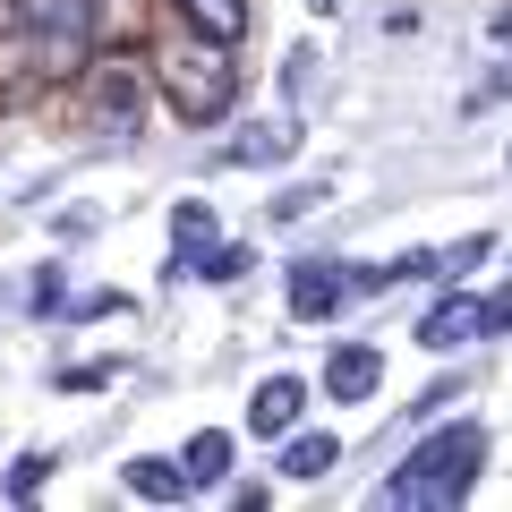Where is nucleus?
<instances>
[{"label": "nucleus", "mask_w": 512, "mask_h": 512, "mask_svg": "<svg viewBox=\"0 0 512 512\" xmlns=\"http://www.w3.org/2000/svg\"><path fill=\"white\" fill-rule=\"evenodd\" d=\"M94 43V0H0V77H69Z\"/></svg>", "instance_id": "obj_1"}, {"label": "nucleus", "mask_w": 512, "mask_h": 512, "mask_svg": "<svg viewBox=\"0 0 512 512\" xmlns=\"http://www.w3.org/2000/svg\"><path fill=\"white\" fill-rule=\"evenodd\" d=\"M154 86L171 94L180 120H222L239 69H231V52H222V35H197V26H188V35H171L163 52H154Z\"/></svg>", "instance_id": "obj_2"}, {"label": "nucleus", "mask_w": 512, "mask_h": 512, "mask_svg": "<svg viewBox=\"0 0 512 512\" xmlns=\"http://www.w3.org/2000/svg\"><path fill=\"white\" fill-rule=\"evenodd\" d=\"M478 453H487L478 427H444V436H427L402 470L384 478V504H461L470 478H478Z\"/></svg>", "instance_id": "obj_3"}, {"label": "nucleus", "mask_w": 512, "mask_h": 512, "mask_svg": "<svg viewBox=\"0 0 512 512\" xmlns=\"http://www.w3.org/2000/svg\"><path fill=\"white\" fill-rule=\"evenodd\" d=\"M487 333H504V299H436V308L419 316V342L427 350H461V342H487Z\"/></svg>", "instance_id": "obj_4"}, {"label": "nucleus", "mask_w": 512, "mask_h": 512, "mask_svg": "<svg viewBox=\"0 0 512 512\" xmlns=\"http://www.w3.org/2000/svg\"><path fill=\"white\" fill-rule=\"evenodd\" d=\"M137 103H146V77L137 69H120V60H111V69H94V86H86V111H94V128H137Z\"/></svg>", "instance_id": "obj_5"}, {"label": "nucleus", "mask_w": 512, "mask_h": 512, "mask_svg": "<svg viewBox=\"0 0 512 512\" xmlns=\"http://www.w3.org/2000/svg\"><path fill=\"white\" fill-rule=\"evenodd\" d=\"M299 410H308V384H299V376H265L248 393V427H256V436H291Z\"/></svg>", "instance_id": "obj_6"}, {"label": "nucleus", "mask_w": 512, "mask_h": 512, "mask_svg": "<svg viewBox=\"0 0 512 512\" xmlns=\"http://www.w3.org/2000/svg\"><path fill=\"white\" fill-rule=\"evenodd\" d=\"M342 291H350V282L333 274V265H299V274H291V316H299V325H325V316L342 308Z\"/></svg>", "instance_id": "obj_7"}, {"label": "nucleus", "mask_w": 512, "mask_h": 512, "mask_svg": "<svg viewBox=\"0 0 512 512\" xmlns=\"http://www.w3.org/2000/svg\"><path fill=\"white\" fill-rule=\"evenodd\" d=\"M325 393L333 402H367V393H376V350H359V342L333 350L325 359Z\"/></svg>", "instance_id": "obj_8"}, {"label": "nucleus", "mask_w": 512, "mask_h": 512, "mask_svg": "<svg viewBox=\"0 0 512 512\" xmlns=\"http://www.w3.org/2000/svg\"><path fill=\"white\" fill-rule=\"evenodd\" d=\"M180 18L197 26V35H222V43H239V35H248V0H180Z\"/></svg>", "instance_id": "obj_9"}, {"label": "nucleus", "mask_w": 512, "mask_h": 512, "mask_svg": "<svg viewBox=\"0 0 512 512\" xmlns=\"http://www.w3.org/2000/svg\"><path fill=\"white\" fill-rule=\"evenodd\" d=\"M222 470H231V436H214V427H205V436L188 444V461H180V478H188V487H214Z\"/></svg>", "instance_id": "obj_10"}, {"label": "nucleus", "mask_w": 512, "mask_h": 512, "mask_svg": "<svg viewBox=\"0 0 512 512\" xmlns=\"http://www.w3.org/2000/svg\"><path fill=\"white\" fill-rule=\"evenodd\" d=\"M333 461H342V444H333V436H291V453H282V470H291V478H325Z\"/></svg>", "instance_id": "obj_11"}, {"label": "nucleus", "mask_w": 512, "mask_h": 512, "mask_svg": "<svg viewBox=\"0 0 512 512\" xmlns=\"http://www.w3.org/2000/svg\"><path fill=\"white\" fill-rule=\"evenodd\" d=\"M128 487L146 495V504H171V495H188V478L171 461H128Z\"/></svg>", "instance_id": "obj_12"}, {"label": "nucleus", "mask_w": 512, "mask_h": 512, "mask_svg": "<svg viewBox=\"0 0 512 512\" xmlns=\"http://www.w3.org/2000/svg\"><path fill=\"white\" fill-rule=\"evenodd\" d=\"M171 239H180V256H205V248H214V205L188 197L180 214H171Z\"/></svg>", "instance_id": "obj_13"}, {"label": "nucleus", "mask_w": 512, "mask_h": 512, "mask_svg": "<svg viewBox=\"0 0 512 512\" xmlns=\"http://www.w3.org/2000/svg\"><path fill=\"white\" fill-rule=\"evenodd\" d=\"M291 146H299V128L282 120V128H265V137H239L231 154H239V163H282V154H291Z\"/></svg>", "instance_id": "obj_14"}, {"label": "nucleus", "mask_w": 512, "mask_h": 512, "mask_svg": "<svg viewBox=\"0 0 512 512\" xmlns=\"http://www.w3.org/2000/svg\"><path fill=\"white\" fill-rule=\"evenodd\" d=\"M239 265H248V248H222V239H214V248H205V256H197V274H214V282H231V274H239Z\"/></svg>", "instance_id": "obj_15"}, {"label": "nucleus", "mask_w": 512, "mask_h": 512, "mask_svg": "<svg viewBox=\"0 0 512 512\" xmlns=\"http://www.w3.org/2000/svg\"><path fill=\"white\" fill-rule=\"evenodd\" d=\"M43 470H52V453H26L18 470H9V495H35V487H43Z\"/></svg>", "instance_id": "obj_16"}, {"label": "nucleus", "mask_w": 512, "mask_h": 512, "mask_svg": "<svg viewBox=\"0 0 512 512\" xmlns=\"http://www.w3.org/2000/svg\"><path fill=\"white\" fill-rule=\"evenodd\" d=\"M308 9H325V18H333V9H342V0H308Z\"/></svg>", "instance_id": "obj_17"}]
</instances>
